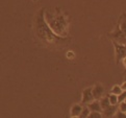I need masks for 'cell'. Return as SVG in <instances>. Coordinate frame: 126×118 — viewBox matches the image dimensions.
Masks as SVG:
<instances>
[{"label":"cell","mask_w":126,"mask_h":118,"mask_svg":"<svg viewBox=\"0 0 126 118\" xmlns=\"http://www.w3.org/2000/svg\"><path fill=\"white\" fill-rule=\"evenodd\" d=\"M34 31L37 37L48 45H55L60 44L66 41L65 37L56 35L54 31L51 29V27L48 25L46 19H45V10L42 8L40 13L38 14L37 18L34 21Z\"/></svg>","instance_id":"obj_1"},{"label":"cell","mask_w":126,"mask_h":118,"mask_svg":"<svg viewBox=\"0 0 126 118\" xmlns=\"http://www.w3.org/2000/svg\"><path fill=\"white\" fill-rule=\"evenodd\" d=\"M45 19H46L48 25L51 27V29L61 37H67L68 35V18L64 16L61 11H57L56 14H52L46 12L45 13Z\"/></svg>","instance_id":"obj_2"},{"label":"cell","mask_w":126,"mask_h":118,"mask_svg":"<svg viewBox=\"0 0 126 118\" xmlns=\"http://www.w3.org/2000/svg\"><path fill=\"white\" fill-rule=\"evenodd\" d=\"M112 45L115 47V53H116V62L117 64L123 60L126 57V46L124 44H120L116 41H112Z\"/></svg>","instance_id":"obj_3"},{"label":"cell","mask_w":126,"mask_h":118,"mask_svg":"<svg viewBox=\"0 0 126 118\" xmlns=\"http://www.w3.org/2000/svg\"><path fill=\"white\" fill-rule=\"evenodd\" d=\"M110 38L112 41H116V42H118L120 44H124V45L126 44V35L121 30L119 25H117L116 30L110 34Z\"/></svg>","instance_id":"obj_4"},{"label":"cell","mask_w":126,"mask_h":118,"mask_svg":"<svg viewBox=\"0 0 126 118\" xmlns=\"http://www.w3.org/2000/svg\"><path fill=\"white\" fill-rule=\"evenodd\" d=\"M93 100H95L93 95V91H92V87L85 88L82 91V97H81V102L82 105H89L90 102H92Z\"/></svg>","instance_id":"obj_5"},{"label":"cell","mask_w":126,"mask_h":118,"mask_svg":"<svg viewBox=\"0 0 126 118\" xmlns=\"http://www.w3.org/2000/svg\"><path fill=\"white\" fill-rule=\"evenodd\" d=\"M92 91H93L94 98L98 99V100L104 95V88H103V86L101 84H96L94 87H92Z\"/></svg>","instance_id":"obj_6"},{"label":"cell","mask_w":126,"mask_h":118,"mask_svg":"<svg viewBox=\"0 0 126 118\" xmlns=\"http://www.w3.org/2000/svg\"><path fill=\"white\" fill-rule=\"evenodd\" d=\"M119 110V108L117 107V105H110V107H107L106 109L102 111V115L104 117H114L116 112Z\"/></svg>","instance_id":"obj_7"},{"label":"cell","mask_w":126,"mask_h":118,"mask_svg":"<svg viewBox=\"0 0 126 118\" xmlns=\"http://www.w3.org/2000/svg\"><path fill=\"white\" fill-rule=\"evenodd\" d=\"M82 106L79 105V103H75V105L72 106L71 110H70V116L71 117H79L80 113L82 111Z\"/></svg>","instance_id":"obj_8"},{"label":"cell","mask_w":126,"mask_h":118,"mask_svg":"<svg viewBox=\"0 0 126 118\" xmlns=\"http://www.w3.org/2000/svg\"><path fill=\"white\" fill-rule=\"evenodd\" d=\"M90 110L91 111H97V112H102V108H101V105H100V101L98 99H95L93 100L92 102H90L89 105H87Z\"/></svg>","instance_id":"obj_9"},{"label":"cell","mask_w":126,"mask_h":118,"mask_svg":"<svg viewBox=\"0 0 126 118\" xmlns=\"http://www.w3.org/2000/svg\"><path fill=\"white\" fill-rule=\"evenodd\" d=\"M119 27L121 28V30L126 35V13H123L121 15L120 19H119V23H118Z\"/></svg>","instance_id":"obj_10"},{"label":"cell","mask_w":126,"mask_h":118,"mask_svg":"<svg viewBox=\"0 0 126 118\" xmlns=\"http://www.w3.org/2000/svg\"><path fill=\"white\" fill-rule=\"evenodd\" d=\"M99 101H100V105H101V108H102V111L104 110V109H106L107 107H110V99L107 96H103L101 97L100 99H99Z\"/></svg>","instance_id":"obj_11"},{"label":"cell","mask_w":126,"mask_h":118,"mask_svg":"<svg viewBox=\"0 0 126 118\" xmlns=\"http://www.w3.org/2000/svg\"><path fill=\"white\" fill-rule=\"evenodd\" d=\"M107 97L110 99V105H118V95H116L114 93H110L107 95Z\"/></svg>","instance_id":"obj_12"},{"label":"cell","mask_w":126,"mask_h":118,"mask_svg":"<svg viewBox=\"0 0 126 118\" xmlns=\"http://www.w3.org/2000/svg\"><path fill=\"white\" fill-rule=\"evenodd\" d=\"M90 113H91V110H90V108L88 106H85L82 108V111L80 113V116L79 117H82V118H85V117H89Z\"/></svg>","instance_id":"obj_13"},{"label":"cell","mask_w":126,"mask_h":118,"mask_svg":"<svg viewBox=\"0 0 126 118\" xmlns=\"http://www.w3.org/2000/svg\"><path fill=\"white\" fill-rule=\"evenodd\" d=\"M122 91L123 90H122V88H121V86H119V85H115L114 87L110 89V93H114L116 95H119Z\"/></svg>","instance_id":"obj_14"},{"label":"cell","mask_w":126,"mask_h":118,"mask_svg":"<svg viewBox=\"0 0 126 118\" xmlns=\"http://www.w3.org/2000/svg\"><path fill=\"white\" fill-rule=\"evenodd\" d=\"M89 117H91V118H100V117H103V115H102V112L91 111V113H90Z\"/></svg>","instance_id":"obj_15"},{"label":"cell","mask_w":126,"mask_h":118,"mask_svg":"<svg viewBox=\"0 0 126 118\" xmlns=\"http://www.w3.org/2000/svg\"><path fill=\"white\" fill-rule=\"evenodd\" d=\"M125 99H126V90L122 91L118 95V103L122 102V101H125Z\"/></svg>","instance_id":"obj_16"},{"label":"cell","mask_w":126,"mask_h":118,"mask_svg":"<svg viewBox=\"0 0 126 118\" xmlns=\"http://www.w3.org/2000/svg\"><path fill=\"white\" fill-rule=\"evenodd\" d=\"M114 117H117V118H126V113H124V112H122V111L118 110V111L116 112V114H115Z\"/></svg>","instance_id":"obj_17"},{"label":"cell","mask_w":126,"mask_h":118,"mask_svg":"<svg viewBox=\"0 0 126 118\" xmlns=\"http://www.w3.org/2000/svg\"><path fill=\"white\" fill-rule=\"evenodd\" d=\"M119 110L126 113V101H122L119 103Z\"/></svg>","instance_id":"obj_18"},{"label":"cell","mask_w":126,"mask_h":118,"mask_svg":"<svg viewBox=\"0 0 126 118\" xmlns=\"http://www.w3.org/2000/svg\"><path fill=\"white\" fill-rule=\"evenodd\" d=\"M121 88H122L123 91H124V90H126V80L124 81V83H123L122 85H121Z\"/></svg>","instance_id":"obj_19"},{"label":"cell","mask_w":126,"mask_h":118,"mask_svg":"<svg viewBox=\"0 0 126 118\" xmlns=\"http://www.w3.org/2000/svg\"><path fill=\"white\" fill-rule=\"evenodd\" d=\"M122 64H123V66L126 68V57L123 59V60H122Z\"/></svg>","instance_id":"obj_20"},{"label":"cell","mask_w":126,"mask_h":118,"mask_svg":"<svg viewBox=\"0 0 126 118\" xmlns=\"http://www.w3.org/2000/svg\"><path fill=\"white\" fill-rule=\"evenodd\" d=\"M125 46H126V44H125Z\"/></svg>","instance_id":"obj_21"},{"label":"cell","mask_w":126,"mask_h":118,"mask_svg":"<svg viewBox=\"0 0 126 118\" xmlns=\"http://www.w3.org/2000/svg\"><path fill=\"white\" fill-rule=\"evenodd\" d=\"M125 101H126V99H125Z\"/></svg>","instance_id":"obj_22"}]
</instances>
